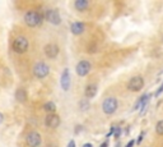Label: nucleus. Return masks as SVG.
Wrapping results in <instances>:
<instances>
[{
  "label": "nucleus",
  "mask_w": 163,
  "mask_h": 147,
  "mask_svg": "<svg viewBox=\"0 0 163 147\" xmlns=\"http://www.w3.org/2000/svg\"><path fill=\"white\" fill-rule=\"evenodd\" d=\"M24 22L29 27H38L44 22V15L37 10H29L24 14Z\"/></svg>",
  "instance_id": "nucleus-1"
},
{
  "label": "nucleus",
  "mask_w": 163,
  "mask_h": 147,
  "mask_svg": "<svg viewBox=\"0 0 163 147\" xmlns=\"http://www.w3.org/2000/svg\"><path fill=\"white\" fill-rule=\"evenodd\" d=\"M28 46H29V42L26 37H23V36L15 37L13 40V44H12V47L17 54H24L28 50Z\"/></svg>",
  "instance_id": "nucleus-2"
},
{
  "label": "nucleus",
  "mask_w": 163,
  "mask_h": 147,
  "mask_svg": "<svg viewBox=\"0 0 163 147\" xmlns=\"http://www.w3.org/2000/svg\"><path fill=\"white\" fill-rule=\"evenodd\" d=\"M117 106H118V102L115 97H107L105 99L103 104H102V110H103V113L106 115H111L117 110Z\"/></svg>",
  "instance_id": "nucleus-3"
},
{
  "label": "nucleus",
  "mask_w": 163,
  "mask_h": 147,
  "mask_svg": "<svg viewBox=\"0 0 163 147\" xmlns=\"http://www.w3.org/2000/svg\"><path fill=\"white\" fill-rule=\"evenodd\" d=\"M49 73H50V68H49V65H47L46 63L39 62V63H37V64L33 67V74H34L37 78H39V79L47 77Z\"/></svg>",
  "instance_id": "nucleus-4"
},
{
  "label": "nucleus",
  "mask_w": 163,
  "mask_h": 147,
  "mask_svg": "<svg viewBox=\"0 0 163 147\" xmlns=\"http://www.w3.org/2000/svg\"><path fill=\"white\" fill-rule=\"evenodd\" d=\"M143 87H144V79L140 76H135V77L130 78V81L128 82V88L130 91H133V92H139V91H141Z\"/></svg>",
  "instance_id": "nucleus-5"
},
{
  "label": "nucleus",
  "mask_w": 163,
  "mask_h": 147,
  "mask_svg": "<svg viewBox=\"0 0 163 147\" xmlns=\"http://www.w3.org/2000/svg\"><path fill=\"white\" fill-rule=\"evenodd\" d=\"M44 19L49 21L52 24H60L61 23V17L60 13L55 9H46L44 13Z\"/></svg>",
  "instance_id": "nucleus-6"
},
{
  "label": "nucleus",
  "mask_w": 163,
  "mask_h": 147,
  "mask_svg": "<svg viewBox=\"0 0 163 147\" xmlns=\"http://www.w3.org/2000/svg\"><path fill=\"white\" fill-rule=\"evenodd\" d=\"M26 142L28 147H39L42 143V138H41V134L38 132H29L26 138Z\"/></svg>",
  "instance_id": "nucleus-7"
},
{
  "label": "nucleus",
  "mask_w": 163,
  "mask_h": 147,
  "mask_svg": "<svg viewBox=\"0 0 163 147\" xmlns=\"http://www.w3.org/2000/svg\"><path fill=\"white\" fill-rule=\"evenodd\" d=\"M75 70H76V74L80 76V77H86L88 73L91 72V63L88 60H80L76 67H75Z\"/></svg>",
  "instance_id": "nucleus-8"
},
{
  "label": "nucleus",
  "mask_w": 163,
  "mask_h": 147,
  "mask_svg": "<svg viewBox=\"0 0 163 147\" xmlns=\"http://www.w3.org/2000/svg\"><path fill=\"white\" fill-rule=\"evenodd\" d=\"M60 117L56 115V114H49L45 119V125L51 128V129H55V128H57L60 125Z\"/></svg>",
  "instance_id": "nucleus-9"
},
{
  "label": "nucleus",
  "mask_w": 163,
  "mask_h": 147,
  "mask_svg": "<svg viewBox=\"0 0 163 147\" xmlns=\"http://www.w3.org/2000/svg\"><path fill=\"white\" fill-rule=\"evenodd\" d=\"M44 52L47 58L50 59H55L57 55H59V46L55 45V44H47L45 47H44Z\"/></svg>",
  "instance_id": "nucleus-10"
},
{
  "label": "nucleus",
  "mask_w": 163,
  "mask_h": 147,
  "mask_svg": "<svg viewBox=\"0 0 163 147\" xmlns=\"http://www.w3.org/2000/svg\"><path fill=\"white\" fill-rule=\"evenodd\" d=\"M60 83H61V88L64 91H69L70 88V83H71V79H70V73H69V69H64L63 74H61V79H60Z\"/></svg>",
  "instance_id": "nucleus-11"
},
{
  "label": "nucleus",
  "mask_w": 163,
  "mask_h": 147,
  "mask_svg": "<svg viewBox=\"0 0 163 147\" xmlns=\"http://www.w3.org/2000/svg\"><path fill=\"white\" fill-rule=\"evenodd\" d=\"M96 94H97V86H96V84L91 83V84H87V86H86V88H84V95H86L87 99L94 97Z\"/></svg>",
  "instance_id": "nucleus-12"
},
{
  "label": "nucleus",
  "mask_w": 163,
  "mask_h": 147,
  "mask_svg": "<svg viewBox=\"0 0 163 147\" xmlns=\"http://www.w3.org/2000/svg\"><path fill=\"white\" fill-rule=\"evenodd\" d=\"M70 30L74 35H82L84 32V24L80 23V22H74V23H71Z\"/></svg>",
  "instance_id": "nucleus-13"
},
{
  "label": "nucleus",
  "mask_w": 163,
  "mask_h": 147,
  "mask_svg": "<svg viewBox=\"0 0 163 147\" xmlns=\"http://www.w3.org/2000/svg\"><path fill=\"white\" fill-rule=\"evenodd\" d=\"M15 100L19 101V102H26V101H27V91L23 90V88L17 90V92H15Z\"/></svg>",
  "instance_id": "nucleus-14"
},
{
  "label": "nucleus",
  "mask_w": 163,
  "mask_h": 147,
  "mask_svg": "<svg viewBox=\"0 0 163 147\" xmlns=\"http://www.w3.org/2000/svg\"><path fill=\"white\" fill-rule=\"evenodd\" d=\"M74 7L76 10L79 12H84L87 10V8L89 7V3L87 2V0H76V2L74 3Z\"/></svg>",
  "instance_id": "nucleus-15"
},
{
  "label": "nucleus",
  "mask_w": 163,
  "mask_h": 147,
  "mask_svg": "<svg viewBox=\"0 0 163 147\" xmlns=\"http://www.w3.org/2000/svg\"><path fill=\"white\" fill-rule=\"evenodd\" d=\"M44 109L46 110L47 113H50V114H54V113L56 112V105H55L52 101H49V102H46V104L44 105Z\"/></svg>",
  "instance_id": "nucleus-16"
},
{
  "label": "nucleus",
  "mask_w": 163,
  "mask_h": 147,
  "mask_svg": "<svg viewBox=\"0 0 163 147\" xmlns=\"http://www.w3.org/2000/svg\"><path fill=\"white\" fill-rule=\"evenodd\" d=\"M155 132L160 136H163V120H159L155 125Z\"/></svg>",
  "instance_id": "nucleus-17"
},
{
  "label": "nucleus",
  "mask_w": 163,
  "mask_h": 147,
  "mask_svg": "<svg viewBox=\"0 0 163 147\" xmlns=\"http://www.w3.org/2000/svg\"><path fill=\"white\" fill-rule=\"evenodd\" d=\"M89 109V101L87 100H82L80 101V110H82V112H86V110H88Z\"/></svg>",
  "instance_id": "nucleus-18"
},
{
  "label": "nucleus",
  "mask_w": 163,
  "mask_h": 147,
  "mask_svg": "<svg viewBox=\"0 0 163 147\" xmlns=\"http://www.w3.org/2000/svg\"><path fill=\"white\" fill-rule=\"evenodd\" d=\"M162 91H163V83H162V86L158 88V91H157V94H155V95H157V96H158V95H160V94H162Z\"/></svg>",
  "instance_id": "nucleus-19"
},
{
  "label": "nucleus",
  "mask_w": 163,
  "mask_h": 147,
  "mask_svg": "<svg viewBox=\"0 0 163 147\" xmlns=\"http://www.w3.org/2000/svg\"><path fill=\"white\" fill-rule=\"evenodd\" d=\"M68 147H75V142H74V141H70L69 144H68Z\"/></svg>",
  "instance_id": "nucleus-20"
},
{
  "label": "nucleus",
  "mask_w": 163,
  "mask_h": 147,
  "mask_svg": "<svg viewBox=\"0 0 163 147\" xmlns=\"http://www.w3.org/2000/svg\"><path fill=\"white\" fill-rule=\"evenodd\" d=\"M3 120H4V115H3L2 113H0V124L3 123Z\"/></svg>",
  "instance_id": "nucleus-21"
},
{
  "label": "nucleus",
  "mask_w": 163,
  "mask_h": 147,
  "mask_svg": "<svg viewBox=\"0 0 163 147\" xmlns=\"http://www.w3.org/2000/svg\"><path fill=\"white\" fill-rule=\"evenodd\" d=\"M133 144H134V141H130V142H129V144H128L126 147H133Z\"/></svg>",
  "instance_id": "nucleus-22"
},
{
  "label": "nucleus",
  "mask_w": 163,
  "mask_h": 147,
  "mask_svg": "<svg viewBox=\"0 0 163 147\" xmlns=\"http://www.w3.org/2000/svg\"><path fill=\"white\" fill-rule=\"evenodd\" d=\"M108 146V142H103V144H102L101 147H107Z\"/></svg>",
  "instance_id": "nucleus-23"
},
{
  "label": "nucleus",
  "mask_w": 163,
  "mask_h": 147,
  "mask_svg": "<svg viewBox=\"0 0 163 147\" xmlns=\"http://www.w3.org/2000/svg\"><path fill=\"white\" fill-rule=\"evenodd\" d=\"M83 147H92V144H91V143H87V144H84Z\"/></svg>",
  "instance_id": "nucleus-24"
},
{
  "label": "nucleus",
  "mask_w": 163,
  "mask_h": 147,
  "mask_svg": "<svg viewBox=\"0 0 163 147\" xmlns=\"http://www.w3.org/2000/svg\"><path fill=\"white\" fill-rule=\"evenodd\" d=\"M162 42H163V37H162Z\"/></svg>",
  "instance_id": "nucleus-25"
}]
</instances>
